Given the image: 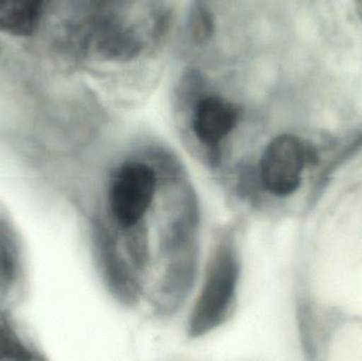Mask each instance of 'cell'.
Wrapping results in <instances>:
<instances>
[{
	"mask_svg": "<svg viewBox=\"0 0 362 361\" xmlns=\"http://www.w3.org/2000/svg\"><path fill=\"white\" fill-rule=\"evenodd\" d=\"M240 266L233 245L221 242L211 260L204 288L189 320V334L197 337L221 324L231 309Z\"/></svg>",
	"mask_w": 362,
	"mask_h": 361,
	"instance_id": "1",
	"label": "cell"
},
{
	"mask_svg": "<svg viewBox=\"0 0 362 361\" xmlns=\"http://www.w3.org/2000/svg\"><path fill=\"white\" fill-rule=\"evenodd\" d=\"M154 170L146 163L127 162L116 172L110 187V206L117 223L133 228L146 215L156 192Z\"/></svg>",
	"mask_w": 362,
	"mask_h": 361,
	"instance_id": "2",
	"label": "cell"
},
{
	"mask_svg": "<svg viewBox=\"0 0 362 361\" xmlns=\"http://www.w3.org/2000/svg\"><path fill=\"white\" fill-rule=\"evenodd\" d=\"M308 153L303 140L297 136L283 134L274 138L261 161V178L266 190L281 197L295 193L301 184Z\"/></svg>",
	"mask_w": 362,
	"mask_h": 361,
	"instance_id": "3",
	"label": "cell"
},
{
	"mask_svg": "<svg viewBox=\"0 0 362 361\" xmlns=\"http://www.w3.org/2000/svg\"><path fill=\"white\" fill-rule=\"evenodd\" d=\"M240 118L238 108L219 95L200 97L195 102L192 127L196 138L209 148H216L233 131Z\"/></svg>",
	"mask_w": 362,
	"mask_h": 361,
	"instance_id": "4",
	"label": "cell"
},
{
	"mask_svg": "<svg viewBox=\"0 0 362 361\" xmlns=\"http://www.w3.org/2000/svg\"><path fill=\"white\" fill-rule=\"evenodd\" d=\"M47 0H8L0 12V31L32 36L42 23Z\"/></svg>",
	"mask_w": 362,
	"mask_h": 361,
	"instance_id": "5",
	"label": "cell"
},
{
	"mask_svg": "<svg viewBox=\"0 0 362 361\" xmlns=\"http://www.w3.org/2000/svg\"><path fill=\"white\" fill-rule=\"evenodd\" d=\"M192 28H193L194 35L198 40H206L209 36L212 35V15L204 0H197L195 2L193 13H192Z\"/></svg>",
	"mask_w": 362,
	"mask_h": 361,
	"instance_id": "6",
	"label": "cell"
},
{
	"mask_svg": "<svg viewBox=\"0 0 362 361\" xmlns=\"http://www.w3.org/2000/svg\"><path fill=\"white\" fill-rule=\"evenodd\" d=\"M32 360L29 352L18 343L12 333L0 329V360Z\"/></svg>",
	"mask_w": 362,
	"mask_h": 361,
	"instance_id": "7",
	"label": "cell"
},
{
	"mask_svg": "<svg viewBox=\"0 0 362 361\" xmlns=\"http://www.w3.org/2000/svg\"><path fill=\"white\" fill-rule=\"evenodd\" d=\"M349 6L355 23L362 30V0H349Z\"/></svg>",
	"mask_w": 362,
	"mask_h": 361,
	"instance_id": "8",
	"label": "cell"
},
{
	"mask_svg": "<svg viewBox=\"0 0 362 361\" xmlns=\"http://www.w3.org/2000/svg\"><path fill=\"white\" fill-rule=\"evenodd\" d=\"M6 1H8V0H0V12H1V10L4 8V6H6Z\"/></svg>",
	"mask_w": 362,
	"mask_h": 361,
	"instance_id": "9",
	"label": "cell"
}]
</instances>
